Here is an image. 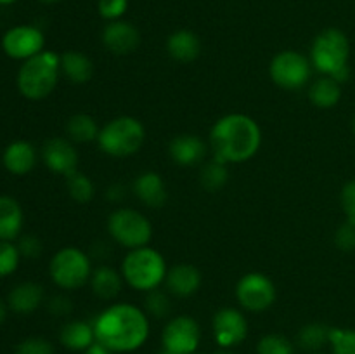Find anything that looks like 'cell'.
<instances>
[{
	"label": "cell",
	"mask_w": 355,
	"mask_h": 354,
	"mask_svg": "<svg viewBox=\"0 0 355 354\" xmlns=\"http://www.w3.org/2000/svg\"><path fill=\"white\" fill-rule=\"evenodd\" d=\"M96 340L111 353H134L149 339L151 323L144 309L130 302H114L92 321Z\"/></svg>",
	"instance_id": "obj_1"
},
{
	"label": "cell",
	"mask_w": 355,
	"mask_h": 354,
	"mask_svg": "<svg viewBox=\"0 0 355 354\" xmlns=\"http://www.w3.org/2000/svg\"><path fill=\"white\" fill-rule=\"evenodd\" d=\"M262 139V128L255 118L245 113H229L211 125L208 146L214 158L229 165L252 160L259 153Z\"/></svg>",
	"instance_id": "obj_2"
},
{
	"label": "cell",
	"mask_w": 355,
	"mask_h": 354,
	"mask_svg": "<svg viewBox=\"0 0 355 354\" xmlns=\"http://www.w3.org/2000/svg\"><path fill=\"white\" fill-rule=\"evenodd\" d=\"M350 40L340 28H326L311 45V62L321 75L343 83L350 76Z\"/></svg>",
	"instance_id": "obj_3"
},
{
	"label": "cell",
	"mask_w": 355,
	"mask_h": 354,
	"mask_svg": "<svg viewBox=\"0 0 355 354\" xmlns=\"http://www.w3.org/2000/svg\"><path fill=\"white\" fill-rule=\"evenodd\" d=\"M61 76V56L42 51L23 61L17 71V90L26 99L42 101L54 92Z\"/></svg>",
	"instance_id": "obj_4"
},
{
	"label": "cell",
	"mask_w": 355,
	"mask_h": 354,
	"mask_svg": "<svg viewBox=\"0 0 355 354\" xmlns=\"http://www.w3.org/2000/svg\"><path fill=\"white\" fill-rule=\"evenodd\" d=\"M120 273L125 285H128L132 290L148 294L165 283L168 266L162 252L148 245L128 250L127 255L121 260Z\"/></svg>",
	"instance_id": "obj_5"
},
{
	"label": "cell",
	"mask_w": 355,
	"mask_h": 354,
	"mask_svg": "<svg viewBox=\"0 0 355 354\" xmlns=\"http://www.w3.org/2000/svg\"><path fill=\"white\" fill-rule=\"evenodd\" d=\"M146 141V128L139 118L121 115L101 127L97 146L111 158H127L141 151Z\"/></svg>",
	"instance_id": "obj_6"
},
{
	"label": "cell",
	"mask_w": 355,
	"mask_h": 354,
	"mask_svg": "<svg viewBox=\"0 0 355 354\" xmlns=\"http://www.w3.org/2000/svg\"><path fill=\"white\" fill-rule=\"evenodd\" d=\"M92 271V259L78 246H62L49 262L52 283L66 292L78 290L89 283Z\"/></svg>",
	"instance_id": "obj_7"
},
{
	"label": "cell",
	"mask_w": 355,
	"mask_h": 354,
	"mask_svg": "<svg viewBox=\"0 0 355 354\" xmlns=\"http://www.w3.org/2000/svg\"><path fill=\"white\" fill-rule=\"evenodd\" d=\"M107 233L114 243L127 250H135L151 243L153 224L142 212L120 207L107 215Z\"/></svg>",
	"instance_id": "obj_8"
},
{
	"label": "cell",
	"mask_w": 355,
	"mask_h": 354,
	"mask_svg": "<svg viewBox=\"0 0 355 354\" xmlns=\"http://www.w3.org/2000/svg\"><path fill=\"white\" fill-rule=\"evenodd\" d=\"M312 69L311 58L293 49L277 52L269 62L270 80L284 90H298L307 85L312 78Z\"/></svg>",
	"instance_id": "obj_9"
},
{
	"label": "cell",
	"mask_w": 355,
	"mask_h": 354,
	"mask_svg": "<svg viewBox=\"0 0 355 354\" xmlns=\"http://www.w3.org/2000/svg\"><path fill=\"white\" fill-rule=\"evenodd\" d=\"M234 294L243 311L263 312L276 304L277 288L267 274L252 271L239 278Z\"/></svg>",
	"instance_id": "obj_10"
},
{
	"label": "cell",
	"mask_w": 355,
	"mask_h": 354,
	"mask_svg": "<svg viewBox=\"0 0 355 354\" xmlns=\"http://www.w3.org/2000/svg\"><path fill=\"white\" fill-rule=\"evenodd\" d=\"M201 344V326L193 316L179 314L166 321L162 332L163 353L196 354Z\"/></svg>",
	"instance_id": "obj_11"
},
{
	"label": "cell",
	"mask_w": 355,
	"mask_h": 354,
	"mask_svg": "<svg viewBox=\"0 0 355 354\" xmlns=\"http://www.w3.org/2000/svg\"><path fill=\"white\" fill-rule=\"evenodd\" d=\"M250 332L248 319L245 312L238 307L218 309L211 319V333L222 349H232L246 340Z\"/></svg>",
	"instance_id": "obj_12"
},
{
	"label": "cell",
	"mask_w": 355,
	"mask_h": 354,
	"mask_svg": "<svg viewBox=\"0 0 355 354\" xmlns=\"http://www.w3.org/2000/svg\"><path fill=\"white\" fill-rule=\"evenodd\" d=\"M45 37L40 28L19 24L7 30L2 37V49L10 59L26 61L45 51Z\"/></svg>",
	"instance_id": "obj_13"
},
{
	"label": "cell",
	"mask_w": 355,
	"mask_h": 354,
	"mask_svg": "<svg viewBox=\"0 0 355 354\" xmlns=\"http://www.w3.org/2000/svg\"><path fill=\"white\" fill-rule=\"evenodd\" d=\"M40 156L44 165L58 176L68 177L78 170L80 155L76 151L75 142L69 141L68 137L58 135V137L47 139L42 146Z\"/></svg>",
	"instance_id": "obj_14"
},
{
	"label": "cell",
	"mask_w": 355,
	"mask_h": 354,
	"mask_svg": "<svg viewBox=\"0 0 355 354\" xmlns=\"http://www.w3.org/2000/svg\"><path fill=\"white\" fill-rule=\"evenodd\" d=\"M101 40L106 51H110L114 56H128L139 47L141 44V33L137 26L132 24L130 21L116 19L110 21L103 28Z\"/></svg>",
	"instance_id": "obj_15"
},
{
	"label": "cell",
	"mask_w": 355,
	"mask_h": 354,
	"mask_svg": "<svg viewBox=\"0 0 355 354\" xmlns=\"http://www.w3.org/2000/svg\"><path fill=\"white\" fill-rule=\"evenodd\" d=\"M210 146L198 134H177L168 142V155L172 162L179 167H196L205 163Z\"/></svg>",
	"instance_id": "obj_16"
},
{
	"label": "cell",
	"mask_w": 355,
	"mask_h": 354,
	"mask_svg": "<svg viewBox=\"0 0 355 354\" xmlns=\"http://www.w3.org/2000/svg\"><path fill=\"white\" fill-rule=\"evenodd\" d=\"M201 283H203L201 271L193 264L186 262L168 267V273L165 278L166 292L179 298L193 297L201 288Z\"/></svg>",
	"instance_id": "obj_17"
},
{
	"label": "cell",
	"mask_w": 355,
	"mask_h": 354,
	"mask_svg": "<svg viewBox=\"0 0 355 354\" xmlns=\"http://www.w3.org/2000/svg\"><path fill=\"white\" fill-rule=\"evenodd\" d=\"M132 191L141 203L149 208H162L168 200V191L163 177L155 170H146L135 177Z\"/></svg>",
	"instance_id": "obj_18"
},
{
	"label": "cell",
	"mask_w": 355,
	"mask_h": 354,
	"mask_svg": "<svg viewBox=\"0 0 355 354\" xmlns=\"http://www.w3.org/2000/svg\"><path fill=\"white\" fill-rule=\"evenodd\" d=\"M38 160L37 148L28 141H14L3 149L2 163L12 176H26L35 169Z\"/></svg>",
	"instance_id": "obj_19"
},
{
	"label": "cell",
	"mask_w": 355,
	"mask_h": 354,
	"mask_svg": "<svg viewBox=\"0 0 355 354\" xmlns=\"http://www.w3.org/2000/svg\"><path fill=\"white\" fill-rule=\"evenodd\" d=\"M44 302V287L35 281L17 283L7 295V305L17 314H31Z\"/></svg>",
	"instance_id": "obj_20"
},
{
	"label": "cell",
	"mask_w": 355,
	"mask_h": 354,
	"mask_svg": "<svg viewBox=\"0 0 355 354\" xmlns=\"http://www.w3.org/2000/svg\"><path fill=\"white\" fill-rule=\"evenodd\" d=\"M165 47L170 58L182 65L196 61L201 54L200 37L191 30H177L170 33Z\"/></svg>",
	"instance_id": "obj_21"
},
{
	"label": "cell",
	"mask_w": 355,
	"mask_h": 354,
	"mask_svg": "<svg viewBox=\"0 0 355 354\" xmlns=\"http://www.w3.org/2000/svg\"><path fill=\"white\" fill-rule=\"evenodd\" d=\"M59 342L73 353H85L90 346L97 342L94 325L90 321H83V319H71L61 326Z\"/></svg>",
	"instance_id": "obj_22"
},
{
	"label": "cell",
	"mask_w": 355,
	"mask_h": 354,
	"mask_svg": "<svg viewBox=\"0 0 355 354\" xmlns=\"http://www.w3.org/2000/svg\"><path fill=\"white\" fill-rule=\"evenodd\" d=\"M90 290L101 301H113L120 295L123 288L125 280L120 271H116L111 266H97L94 267L90 274Z\"/></svg>",
	"instance_id": "obj_23"
},
{
	"label": "cell",
	"mask_w": 355,
	"mask_h": 354,
	"mask_svg": "<svg viewBox=\"0 0 355 354\" xmlns=\"http://www.w3.org/2000/svg\"><path fill=\"white\" fill-rule=\"evenodd\" d=\"M96 73L92 59L80 51H66L61 54V75L75 85H85Z\"/></svg>",
	"instance_id": "obj_24"
},
{
	"label": "cell",
	"mask_w": 355,
	"mask_h": 354,
	"mask_svg": "<svg viewBox=\"0 0 355 354\" xmlns=\"http://www.w3.org/2000/svg\"><path fill=\"white\" fill-rule=\"evenodd\" d=\"M24 215L19 201L12 196H0V239L14 242L19 238Z\"/></svg>",
	"instance_id": "obj_25"
},
{
	"label": "cell",
	"mask_w": 355,
	"mask_h": 354,
	"mask_svg": "<svg viewBox=\"0 0 355 354\" xmlns=\"http://www.w3.org/2000/svg\"><path fill=\"white\" fill-rule=\"evenodd\" d=\"M307 96L315 108L331 110L342 99V83L336 82L331 76L321 75L319 78L312 80Z\"/></svg>",
	"instance_id": "obj_26"
},
{
	"label": "cell",
	"mask_w": 355,
	"mask_h": 354,
	"mask_svg": "<svg viewBox=\"0 0 355 354\" xmlns=\"http://www.w3.org/2000/svg\"><path fill=\"white\" fill-rule=\"evenodd\" d=\"M101 127L89 113H75L66 121V137L75 144H89L97 141Z\"/></svg>",
	"instance_id": "obj_27"
},
{
	"label": "cell",
	"mask_w": 355,
	"mask_h": 354,
	"mask_svg": "<svg viewBox=\"0 0 355 354\" xmlns=\"http://www.w3.org/2000/svg\"><path fill=\"white\" fill-rule=\"evenodd\" d=\"M229 169L227 163L220 162L217 158H211L210 162H205L200 172L201 187L208 193H217L227 184Z\"/></svg>",
	"instance_id": "obj_28"
},
{
	"label": "cell",
	"mask_w": 355,
	"mask_h": 354,
	"mask_svg": "<svg viewBox=\"0 0 355 354\" xmlns=\"http://www.w3.org/2000/svg\"><path fill=\"white\" fill-rule=\"evenodd\" d=\"M329 328L331 326L324 325V323H309V325L302 326L297 335L298 346L307 353L321 351L326 344H329Z\"/></svg>",
	"instance_id": "obj_29"
},
{
	"label": "cell",
	"mask_w": 355,
	"mask_h": 354,
	"mask_svg": "<svg viewBox=\"0 0 355 354\" xmlns=\"http://www.w3.org/2000/svg\"><path fill=\"white\" fill-rule=\"evenodd\" d=\"M66 187H68V194L71 196V200L82 205L92 201L94 194H96L94 180L85 172H80V170L66 177Z\"/></svg>",
	"instance_id": "obj_30"
},
{
	"label": "cell",
	"mask_w": 355,
	"mask_h": 354,
	"mask_svg": "<svg viewBox=\"0 0 355 354\" xmlns=\"http://www.w3.org/2000/svg\"><path fill=\"white\" fill-rule=\"evenodd\" d=\"M144 311L149 318H168L170 312H172V301H170L168 292H163L159 288L148 292L144 301Z\"/></svg>",
	"instance_id": "obj_31"
},
{
	"label": "cell",
	"mask_w": 355,
	"mask_h": 354,
	"mask_svg": "<svg viewBox=\"0 0 355 354\" xmlns=\"http://www.w3.org/2000/svg\"><path fill=\"white\" fill-rule=\"evenodd\" d=\"M257 354H295V346L281 333H267L257 342Z\"/></svg>",
	"instance_id": "obj_32"
},
{
	"label": "cell",
	"mask_w": 355,
	"mask_h": 354,
	"mask_svg": "<svg viewBox=\"0 0 355 354\" xmlns=\"http://www.w3.org/2000/svg\"><path fill=\"white\" fill-rule=\"evenodd\" d=\"M329 346H331V354H355V330L331 326Z\"/></svg>",
	"instance_id": "obj_33"
},
{
	"label": "cell",
	"mask_w": 355,
	"mask_h": 354,
	"mask_svg": "<svg viewBox=\"0 0 355 354\" xmlns=\"http://www.w3.org/2000/svg\"><path fill=\"white\" fill-rule=\"evenodd\" d=\"M21 253L12 242L0 239V278L10 276L19 267Z\"/></svg>",
	"instance_id": "obj_34"
},
{
	"label": "cell",
	"mask_w": 355,
	"mask_h": 354,
	"mask_svg": "<svg viewBox=\"0 0 355 354\" xmlns=\"http://www.w3.org/2000/svg\"><path fill=\"white\" fill-rule=\"evenodd\" d=\"M128 10V0H97V12L103 19L110 21L123 19Z\"/></svg>",
	"instance_id": "obj_35"
},
{
	"label": "cell",
	"mask_w": 355,
	"mask_h": 354,
	"mask_svg": "<svg viewBox=\"0 0 355 354\" xmlns=\"http://www.w3.org/2000/svg\"><path fill=\"white\" fill-rule=\"evenodd\" d=\"M16 354H55V349L51 340L44 337H30L17 344Z\"/></svg>",
	"instance_id": "obj_36"
},
{
	"label": "cell",
	"mask_w": 355,
	"mask_h": 354,
	"mask_svg": "<svg viewBox=\"0 0 355 354\" xmlns=\"http://www.w3.org/2000/svg\"><path fill=\"white\" fill-rule=\"evenodd\" d=\"M335 245L342 252H354L355 250V222L345 221L335 233Z\"/></svg>",
	"instance_id": "obj_37"
},
{
	"label": "cell",
	"mask_w": 355,
	"mask_h": 354,
	"mask_svg": "<svg viewBox=\"0 0 355 354\" xmlns=\"http://www.w3.org/2000/svg\"><path fill=\"white\" fill-rule=\"evenodd\" d=\"M340 205H342V210L345 214L347 221L355 222V179H350L349 183H345V186L342 187V193H340Z\"/></svg>",
	"instance_id": "obj_38"
},
{
	"label": "cell",
	"mask_w": 355,
	"mask_h": 354,
	"mask_svg": "<svg viewBox=\"0 0 355 354\" xmlns=\"http://www.w3.org/2000/svg\"><path fill=\"white\" fill-rule=\"evenodd\" d=\"M17 248H19L21 257H28V259H37L42 253V242L33 235L21 236L17 242Z\"/></svg>",
	"instance_id": "obj_39"
},
{
	"label": "cell",
	"mask_w": 355,
	"mask_h": 354,
	"mask_svg": "<svg viewBox=\"0 0 355 354\" xmlns=\"http://www.w3.org/2000/svg\"><path fill=\"white\" fill-rule=\"evenodd\" d=\"M71 301L62 297V295H55V297H52L51 302H49V311L54 312L55 316H66L68 312H71Z\"/></svg>",
	"instance_id": "obj_40"
},
{
	"label": "cell",
	"mask_w": 355,
	"mask_h": 354,
	"mask_svg": "<svg viewBox=\"0 0 355 354\" xmlns=\"http://www.w3.org/2000/svg\"><path fill=\"white\" fill-rule=\"evenodd\" d=\"M125 194H127V191H125V186H121V184H111L106 189V198L111 201H121Z\"/></svg>",
	"instance_id": "obj_41"
},
{
	"label": "cell",
	"mask_w": 355,
	"mask_h": 354,
	"mask_svg": "<svg viewBox=\"0 0 355 354\" xmlns=\"http://www.w3.org/2000/svg\"><path fill=\"white\" fill-rule=\"evenodd\" d=\"M83 354H114V353H111V351L107 349V347H104L103 344L96 342L94 346H90Z\"/></svg>",
	"instance_id": "obj_42"
},
{
	"label": "cell",
	"mask_w": 355,
	"mask_h": 354,
	"mask_svg": "<svg viewBox=\"0 0 355 354\" xmlns=\"http://www.w3.org/2000/svg\"><path fill=\"white\" fill-rule=\"evenodd\" d=\"M7 307H9V305H7L6 302H3L2 298H0V325H2V323L6 321V318H7Z\"/></svg>",
	"instance_id": "obj_43"
},
{
	"label": "cell",
	"mask_w": 355,
	"mask_h": 354,
	"mask_svg": "<svg viewBox=\"0 0 355 354\" xmlns=\"http://www.w3.org/2000/svg\"><path fill=\"white\" fill-rule=\"evenodd\" d=\"M211 354H234V353H232L231 349H222V347H218V349Z\"/></svg>",
	"instance_id": "obj_44"
},
{
	"label": "cell",
	"mask_w": 355,
	"mask_h": 354,
	"mask_svg": "<svg viewBox=\"0 0 355 354\" xmlns=\"http://www.w3.org/2000/svg\"><path fill=\"white\" fill-rule=\"evenodd\" d=\"M14 2H16V0H0L2 6H9V3H14Z\"/></svg>",
	"instance_id": "obj_45"
},
{
	"label": "cell",
	"mask_w": 355,
	"mask_h": 354,
	"mask_svg": "<svg viewBox=\"0 0 355 354\" xmlns=\"http://www.w3.org/2000/svg\"><path fill=\"white\" fill-rule=\"evenodd\" d=\"M40 2H45V3H54V2H59V0H40Z\"/></svg>",
	"instance_id": "obj_46"
},
{
	"label": "cell",
	"mask_w": 355,
	"mask_h": 354,
	"mask_svg": "<svg viewBox=\"0 0 355 354\" xmlns=\"http://www.w3.org/2000/svg\"><path fill=\"white\" fill-rule=\"evenodd\" d=\"M352 132H354V135H355V117H354V120H352Z\"/></svg>",
	"instance_id": "obj_47"
},
{
	"label": "cell",
	"mask_w": 355,
	"mask_h": 354,
	"mask_svg": "<svg viewBox=\"0 0 355 354\" xmlns=\"http://www.w3.org/2000/svg\"><path fill=\"white\" fill-rule=\"evenodd\" d=\"M309 354H326V353H322V351H314V353H309Z\"/></svg>",
	"instance_id": "obj_48"
},
{
	"label": "cell",
	"mask_w": 355,
	"mask_h": 354,
	"mask_svg": "<svg viewBox=\"0 0 355 354\" xmlns=\"http://www.w3.org/2000/svg\"><path fill=\"white\" fill-rule=\"evenodd\" d=\"M162 354H166V353H163V351H162ZM198 354V353H196Z\"/></svg>",
	"instance_id": "obj_49"
}]
</instances>
